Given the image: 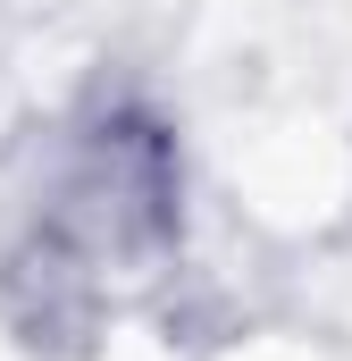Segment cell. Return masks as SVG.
Returning <instances> with one entry per match:
<instances>
[{
    "label": "cell",
    "mask_w": 352,
    "mask_h": 361,
    "mask_svg": "<svg viewBox=\"0 0 352 361\" xmlns=\"http://www.w3.org/2000/svg\"><path fill=\"white\" fill-rule=\"evenodd\" d=\"M176 244V143L160 118L109 109L76 135L59 160V185L34 219V261L25 277L51 286V302L92 311L118 269H143Z\"/></svg>",
    "instance_id": "obj_1"
}]
</instances>
